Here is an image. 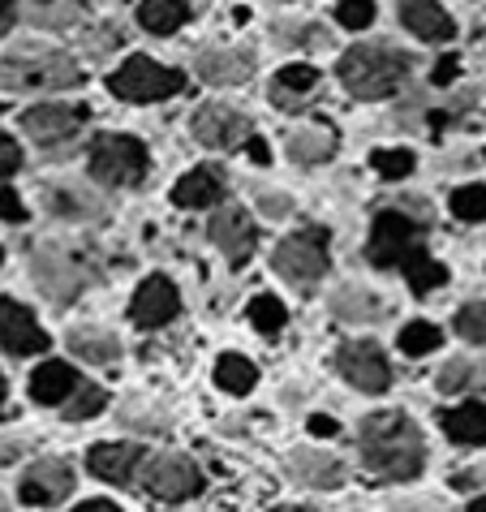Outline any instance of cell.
Masks as SVG:
<instances>
[{
	"label": "cell",
	"mask_w": 486,
	"mask_h": 512,
	"mask_svg": "<svg viewBox=\"0 0 486 512\" xmlns=\"http://www.w3.org/2000/svg\"><path fill=\"white\" fill-rule=\"evenodd\" d=\"M39 5H44V0H39Z\"/></svg>",
	"instance_id": "cell-52"
},
{
	"label": "cell",
	"mask_w": 486,
	"mask_h": 512,
	"mask_svg": "<svg viewBox=\"0 0 486 512\" xmlns=\"http://www.w3.org/2000/svg\"><path fill=\"white\" fill-rule=\"evenodd\" d=\"M289 478L302 482V487H340L345 469H340L336 457H327V452L297 448V452H289Z\"/></svg>",
	"instance_id": "cell-18"
},
{
	"label": "cell",
	"mask_w": 486,
	"mask_h": 512,
	"mask_svg": "<svg viewBox=\"0 0 486 512\" xmlns=\"http://www.w3.org/2000/svg\"><path fill=\"white\" fill-rule=\"evenodd\" d=\"M246 151H250V160H254V164H267V160H271V155H267V142H263V138H250V142H246Z\"/></svg>",
	"instance_id": "cell-44"
},
{
	"label": "cell",
	"mask_w": 486,
	"mask_h": 512,
	"mask_svg": "<svg viewBox=\"0 0 486 512\" xmlns=\"http://www.w3.org/2000/svg\"><path fill=\"white\" fill-rule=\"evenodd\" d=\"M336 366H340V375H345L353 388H362V392H383L388 388V362H383V353L370 345V340H349V345H340L336 349Z\"/></svg>",
	"instance_id": "cell-10"
},
{
	"label": "cell",
	"mask_w": 486,
	"mask_h": 512,
	"mask_svg": "<svg viewBox=\"0 0 486 512\" xmlns=\"http://www.w3.org/2000/svg\"><path fill=\"white\" fill-rule=\"evenodd\" d=\"M439 340H443L439 327H435V323H426V319H418V323H409L405 332H400V349L418 358V353H431V349H439Z\"/></svg>",
	"instance_id": "cell-33"
},
{
	"label": "cell",
	"mask_w": 486,
	"mask_h": 512,
	"mask_svg": "<svg viewBox=\"0 0 486 512\" xmlns=\"http://www.w3.org/2000/svg\"><path fill=\"white\" fill-rule=\"evenodd\" d=\"M250 319H254V327H259L263 336H276L289 315H284V306L276 302V297H254V302H250Z\"/></svg>",
	"instance_id": "cell-34"
},
{
	"label": "cell",
	"mask_w": 486,
	"mask_h": 512,
	"mask_svg": "<svg viewBox=\"0 0 486 512\" xmlns=\"http://www.w3.org/2000/svg\"><path fill=\"white\" fill-rule=\"evenodd\" d=\"M439 392H448V396H478V392H486V362L452 358L439 371Z\"/></svg>",
	"instance_id": "cell-24"
},
{
	"label": "cell",
	"mask_w": 486,
	"mask_h": 512,
	"mask_svg": "<svg viewBox=\"0 0 486 512\" xmlns=\"http://www.w3.org/2000/svg\"><path fill=\"white\" fill-rule=\"evenodd\" d=\"M108 87L117 91L121 99H130V104H155V99H168L185 87V78L177 69H164L147 61V56H134V61H125L117 74L108 78Z\"/></svg>",
	"instance_id": "cell-6"
},
{
	"label": "cell",
	"mask_w": 486,
	"mask_h": 512,
	"mask_svg": "<svg viewBox=\"0 0 486 512\" xmlns=\"http://www.w3.org/2000/svg\"><path fill=\"white\" fill-rule=\"evenodd\" d=\"M259 203H263V211H267V216H289V211H293V203H289V198H276V194H259Z\"/></svg>",
	"instance_id": "cell-40"
},
{
	"label": "cell",
	"mask_w": 486,
	"mask_h": 512,
	"mask_svg": "<svg viewBox=\"0 0 486 512\" xmlns=\"http://www.w3.org/2000/svg\"><path fill=\"white\" fill-rule=\"evenodd\" d=\"M147 147L138 138H125V134H104L95 138L91 147V173L95 181L104 186H138L147 177Z\"/></svg>",
	"instance_id": "cell-4"
},
{
	"label": "cell",
	"mask_w": 486,
	"mask_h": 512,
	"mask_svg": "<svg viewBox=\"0 0 486 512\" xmlns=\"http://www.w3.org/2000/svg\"><path fill=\"white\" fill-rule=\"evenodd\" d=\"M13 26V0H0V35Z\"/></svg>",
	"instance_id": "cell-45"
},
{
	"label": "cell",
	"mask_w": 486,
	"mask_h": 512,
	"mask_svg": "<svg viewBox=\"0 0 486 512\" xmlns=\"http://www.w3.org/2000/svg\"><path fill=\"white\" fill-rule=\"evenodd\" d=\"M142 487L160 500H190V495L203 487V474L190 457H177V452H164V457H151L142 465Z\"/></svg>",
	"instance_id": "cell-8"
},
{
	"label": "cell",
	"mask_w": 486,
	"mask_h": 512,
	"mask_svg": "<svg viewBox=\"0 0 486 512\" xmlns=\"http://www.w3.org/2000/svg\"><path fill=\"white\" fill-rule=\"evenodd\" d=\"M357 444H362V457H366V465L375 469L379 478L405 482V478H418L422 474V461H426L422 431L405 414H396V409L370 414L362 422V435H357Z\"/></svg>",
	"instance_id": "cell-1"
},
{
	"label": "cell",
	"mask_w": 486,
	"mask_h": 512,
	"mask_svg": "<svg viewBox=\"0 0 486 512\" xmlns=\"http://www.w3.org/2000/svg\"><path fill=\"white\" fill-rule=\"evenodd\" d=\"M456 332H461L469 345H482L486 349V302L461 306V315H456Z\"/></svg>",
	"instance_id": "cell-35"
},
{
	"label": "cell",
	"mask_w": 486,
	"mask_h": 512,
	"mask_svg": "<svg viewBox=\"0 0 486 512\" xmlns=\"http://www.w3.org/2000/svg\"><path fill=\"white\" fill-rule=\"evenodd\" d=\"M138 18L155 35H173L185 26V18H190V5H185V0H142Z\"/></svg>",
	"instance_id": "cell-26"
},
{
	"label": "cell",
	"mask_w": 486,
	"mask_h": 512,
	"mask_svg": "<svg viewBox=\"0 0 486 512\" xmlns=\"http://www.w3.org/2000/svg\"><path fill=\"white\" fill-rule=\"evenodd\" d=\"M87 465H91V474L104 482H130L134 469L142 465V452L134 444H99V448H91Z\"/></svg>",
	"instance_id": "cell-20"
},
{
	"label": "cell",
	"mask_w": 486,
	"mask_h": 512,
	"mask_svg": "<svg viewBox=\"0 0 486 512\" xmlns=\"http://www.w3.org/2000/svg\"><path fill=\"white\" fill-rule=\"evenodd\" d=\"M271 99H276L280 108H306L310 99H319V69L314 65H284L276 82H271Z\"/></svg>",
	"instance_id": "cell-16"
},
{
	"label": "cell",
	"mask_w": 486,
	"mask_h": 512,
	"mask_svg": "<svg viewBox=\"0 0 486 512\" xmlns=\"http://www.w3.org/2000/svg\"><path fill=\"white\" fill-rule=\"evenodd\" d=\"M250 134V117L237 112L233 104H203L194 112V138L211 151H228Z\"/></svg>",
	"instance_id": "cell-9"
},
{
	"label": "cell",
	"mask_w": 486,
	"mask_h": 512,
	"mask_svg": "<svg viewBox=\"0 0 486 512\" xmlns=\"http://www.w3.org/2000/svg\"><path fill=\"white\" fill-rule=\"evenodd\" d=\"M400 22L418 39H426V44H443L456 31V22L448 18V9L439 0H400Z\"/></svg>",
	"instance_id": "cell-15"
},
{
	"label": "cell",
	"mask_w": 486,
	"mask_h": 512,
	"mask_svg": "<svg viewBox=\"0 0 486 512\" xmlns=\"http://www.w3.org/2000/svg\"><path fill=\"white\" fill-rule=\"evenodd\" d=\"M452 216L465 224L486 220V186H461L452 190Z\"/></svg>",
	"instance_id": "cell-31"
},
{
	"label": "cell",
	"mask_w": 486,
	"mask_h": 512,
	"mask_svg": "<svg viewBox=\"0 0 486 512\" xmlns=\"http://www.w3.org/2000/svg\"><path fill=\"white\" fill-rule=\"evenodd\" d=\"M370 263L392 272V267H405L413 254H422V224L400 216V211H379L375 229H370Z\"/></svg>",
	"instance_id": "cell-5"
},
{
	"label": "cell",
	"mask_w": 486,
	"mask_h": 512,
	"mask_svg": "<svg viewBox=\"0 0 486 512\" xmlns=\"http://www.w3.org/2000/svg\"><path fill=\"white\" fill-rule=\"evenodd\" d=\"M18 164H22V155L18 147H13L9 138H0V181H5L9 173H18Z\"/></svg>",
	"instance_id": "cell-38"
},
{
	"label": "cell",
	"mask_w": 486,
	"mask_h": 512,
	"mask_svg": "<svg viewBox=\"0 0 486 512\" xmlns=\"http://www.w3.org/2000/svg\"><path fill=\"white\" fill-rule=\"evenodd\" d=\"M332 310H336L340 319H349V323H370V319H383L388 302H383L379 293H370V289L345 284V289H336V293H332Z\"/></svg>",
	"instance_id": "cell-23"
},
{
	"label": "cell",
	"mask_w": 486,
	"mask_h": 512,
	"mask_svg": "<svg viewBox=\"0 0 486 512\" xmlns=\"http://www.w3.org/2000/svg\"><path fill=\"white\" fill-rule=\"evenodd\" d=\"M74 512H121V508H112L108 500H91V504H82V508H74Z\"/></svg>",
	"instance_id": "cell-46"
},
{
	"label": "cell",
	"mask_w": 486,
	"mask_h": 512,
	"mask_svg": "<svg viewBox=\"0 0 486 512\" xmlns=\"http://www.w3.org/2000/svg\"><path fill=\"white\" fill-rule=\"evenodd\" d=\"M74 371H69L65 362H44L39 371L31 375V396L39 405H61L69 392H74Z\"/></svg>",
	"instance_id": "cell-25"
},
{
	"label": "cell",
	"mask_w": 486,
	"mask_h": 512,
	"mask_svg": "<svg viewBox=\"0 0 486 512\" xmlns=\"http://www.w3.org/2000/svg\"><path fill=\"white\" fill-rule=\"evenodd\" d=\"M69 349H74L82 362H99V366H112L121 358V340L108 336V332H91V327H82V332L69 336Z\"/></svg>",
	"instance_id": "cell-28"
},
{
	"label": "cell",
	"mask_w": 486,
	"mask_h": 512,
	"mask_svg": "<svg viewBox=\"0 0 486 512\" xmlns=\"http://www.w3.org/2000/svg\"><path fill=\"white\" fill-rule=\"evenodd\" d=\"M211 241H216L233 263H246L254 250V224L246 220V211H220V216L211 220Z\"/></svg>",
	"instance_id": "cell-19"
},
{
	"label": "cell",
	"mask_w": 486,
	"mask_h": 512,
	"mask_svg": "<svg viewBox=\"0 0 486 512\" xmlns=\"http://www.w3.org/2000/svg\"><path fill=\"white\" fill-rule=\"evenodd\" d=\"M0 263H5V250H0Z\"/></svg>",
	"instance_id": "cell-50"
},
{
	"label": "cell",
	"mask_w": 486,
	"mask_h": 512,
	"mask_svg": "<svg viewBox=\"0 0 486 512\" xmlns=\"http://www.w3.org/2000/svg\"><path fill=\"white\" fill-rule=\"evenodd\" d=\"M310 431L319 435V439H327V435H336V422L327 418V414H314V418H310Z\"/></svg>",
	"instance_id": "cell-42"
},
{
	"label": "cell",
	"mask_w": 486,
	"mask_h": 512,
	"mask_svg": "<svg viewBox=\"0 0 486 512\" xmlns=\"http://www.w3.org/2000/svg\"><path fill=\"white\" fill-rule=\"evenodd\" d=\"M439 422H443V435H448L452 444H465V448L486 444V405H478V401L443 409Z\"/></svg>",
	"instance_id": "cell-21"
},
{
	"label": "cell",
	"mask_w": 486,
	"mask_h": 512,
	"mask_svg": "<svg viewBox=\"0 0 486 512\" xmlns=\"http://www.w3.org/2000/svg\"><path fill=\"white\" fill-rule=\"evenodd\" d=\"M332 151H336V134L327 125H310V130H297L289 138V155L297 164H323Z\"/></svg>",
	"instance_id": "cell-27"
},
{
	"label": "cell",
	"mask_w": 486,
	"mask_h": 512,
	"mask_svg": "<svg viewBox=\"0 0 486 512\" xmlns=\"http://www.w3.org/2000/svg\"><path fill=\"white\" fill-rule=\"evenodd\" d=\"M276 272L293 284H314L327 272V233L323 229H310V233H297L289 241L276 246Z\"/></svg>",
	"instance_id": "cell-7"
},
{
	"label": "cell",
	"mask_w": 486,
	"mask_h": 512,
	"mask_svg": "<svg viewBox=\"0 0 486 512\" xmlns=\"http://www.w3.org/2000/svg\"><path fill=\"white\" fill-rule=\"evenodd\" d=\"M177 289L168 284L164 276H151V280H142L138 284V293H134V302H130V315H134V323H142V327H160V323H168L177 315Z\"/></svg>",
	"instance_id": "cell-14"
},
{
	"label": "cell",
	"mask_w": 486,
	"mask_h": 512,
	"mask_svg": "<svg viewBox=\"0 0 486 512\" xmlns=\"http://www.w3.org/2000/svg\"><path fill=\"white\" fill-rule=\"evenodd\" d=\"M78 65L74 56L52 52V48H13L9 56H0V87L9 91H61L78 87Z\"/></svg>",
	"instance_id": "cell-3"
},
{
	"label": "cell",
	"mask_w": 486,
	"mask_h": 512,
	"mask_svg": "<svg viewBox=\"0 0 486 512\" xmlns=\"http://www.w3.org/2000/svg\"><path fill=\"white\" fill-rule=\"evenodd\" d=\"M216 383L224 392H250L254 383H259V371H254V362H246L241 353H224L216 362Z\"/></svg>",
	"instance_id": "cell-29"
},
{
	"label": "cell",
	"mask_w": 486,
	"mask_h": 512,
	"mask_svg": "<svg viewBox=\"0 0 486 512\" xmlns=\"http://www.w3.org/2000/svg\"><path fill=\"white\" fill-rule=\"evenodd\" d=\"M82 121H87V108H65V104H39L22 117V130L31 134L39 147H61V142H69Z\"/></svg>",
	"instance_id": "cell-11"
},
{
	"label": "cell",
	"mask_w": 486,
	"mask_h": 512,
	"mask_svg": "<svg viewBox=\"0 0 486 512\" xmlns=\"http://www.w3.org/2000/svg\"><path fill=\"white\" fill-rule=\"evenodd\" d=\"M456 69H461L456 65V56H443V61L435 65V87H448V82L456 78Z\"/></svg>",
	"instance_id": "cell-41"
},
{
	"label": "cell",
	"mask_w": 486,
	"mask_h": 512,
	"mask_svg": "<svg viewBox=\"0 0 486 512\" xmlns=\"http://www.w3.org/2000/svg\"><path fill=\"white\" fill-rule=\"evenodd\" d=\"M69 491H74V469H69L65 461H52V457L31 465V474L22 478V500L35 504V508L61 504Z\"/></svg>",
	"instance_id": "cell-13"
},
{
	"label": "cell",
	"mask_w": 486,
	"mask_h": 512,
	"mask_svg": "<svg viewBox=\"0 0 486 512\" xmlns=\"http://www.w3.org/2000/svg\"><path fill=\"white\" fill-rule=\"evenodd\" d=\"M0 112H5V104H0Z\"/></svg>",
	"instance_id": "cell-51"
},
{
	"label": "cell",
	"mask_w": 486,
	"mask_h": 512,
	"mask_svg": "<svg viewBox=\"0 0 486 512\" xmlns=\"http://www.w3.org/2000/svg\"><path fill=\"white\" fill-rule=\"evenodd\" d=\"M104 409V388H95V383H74V396L65 401V418L78 422V418H91Z\"/></svg>",
	"instance_id": "cell-32"
},
{
	"label": "cell",
	"mask_w": 486,
	"mask_h": 512,
	"mask_svg": "<svg viewBox=\"0 0 486 512\" xmlns=\"http://www.w3.org/2000/svg\"><path fill=\"white\" fill-rule=\"evenodd\" d=\"M22 216H26L22 198L13 194V190H5V194H0V220H22Z\"/></svg>",
	"instance_id": "cell-39"
},
{
	"label": "cell",
	"mask_w": 486,
	"mask_h": 512,
	"mask_svg": "<svg viewBox=\"0 0 486 512\" xmlns=\"http://www.w3.org/2000/svg\"><path fill=\"white\" fill-rule=\"evenodd\" d=\"M276 512H306V508H276Z\"/></svg>",
	"instance_id": "cell-48"
},
{
	"label": "cell",
	"mask_w": 486,
	"mask_h": 512,
	"mask_svg": "<svg viewBox=\"0 0 486 512\" xmlns=\"http://www.w3.org/2000/svg\"><path fill=\"white\" fill-rule=\"evenodd\" d=\"M224 198V177L211 173V168H194V173H185L173 190V203L181 207H211Z\"/></svg>",
	"instance_id": "cell-22"
},
{
	"label": "cell",
	"mask_w": 486,
	"mask_h": 512,
	"mask_svg": "<svg viewBox=\"0 0 486 512\" xmlns=\"http://www.w3.org/2000/svg\"><path fill=\"white\" fill-rule=\"evenodd\" d=\"M336 18H340V26H349V31H362V26H370V18H375V5H370V0H340Z\"/></svg>",
	"instance_id": "cell-37"
},
{
	"label": "cell",
	"mask_w": 486,
	"mask_h": 512,
	"mask_svg": "<svg viewBox=\"0 0 486 512\" xmlns=\"http://www.w3.org/2000/svg\"><path fill=\"white\" fill-rule=\"evenodd\" d=\"M0 345H5L9 353H18V358L48 349V336H44V327L35 323V315L26 306L9 302L5 293H0Z\"/></svg>",
	"instance_id": "cell-12"
},
{
	"label": "cell",
	"mask_w": 486,
	"mask_h": 512,
	"mask_svg": "<svg viewBox=\"0 0 486 512\" xmlns=\"http://www.w3.org/2000/svg\"><path fill=\"white\" fill-rule=\"evenodd\" d=\"M0 401H5V379H0Z\"/></svg>",
	"instance_id": "cell-49"
},
{
	"label": "cell",
	"mask_w": 486,
	"mask_h": 512,
	"mask_svg": "<svg viewBox=\"0 0 486 512\" xmlns=\"http://www.w3.org/2000/svg\"><path fill=\"white\" fill-rule=\"evenodd\" d=\"M409 78V56L392 44H362L340 56V82L357 99H383Z\"/></svg>",
	"instance_id": "cell-2"
},
{
	"label": "cell",
	"mask_w": 486,
	"mask_h": 512,
	"mask_svg": "<svg viewBox=\"0 0 486 512\" xmlns=\"http://www.w3.org/2000/svg\"><path fill=\"white\" fill-rule=\"evenodd\" d=\"M405 276L413 284V293H435L443 280H448V272H443V263H435L431 254H413V259L405 263Z\"/></svg>",
	"instance_id": "cell-30"
},
{
	"label": "cell",
	"mask_w": 486,
	"mask_h": 512,
	"mask_svg": "<svg viewBox=\"0 0 486 512\" xmlns=\"http://www.w3.org/2000/svg\"><path fill=\"white\" fill-rule=\"evenodd\" d=\"M469 512H486V495H478V500L469 504Z\"/></svg>",
	"instance_id": "cell-47"
},
{
	"label": "cell",
	"mask_w": 486,
	"mask_h": 512,
	"mask_svg": "<svg viewBox=\"0 0 486 512\" xmlns=\"http://www.w3.org/2000/svg\"><path fill=\"white\" fill-rule=\"evenodd\" d=\"M22 457V444H13V439L0 435V465H9V461H18Z\"/></svg>",
	"instance_id": "cell-43"
},
{
	"label": "cell",
	"mask_w": 486,
	"mask_h": 512,
	"mask_svg": "<svg viewBox=\"0 0 486 512\" xmlns=\"http://www.w3.org/2000/svg\"><path fill=\"white\" fill-rule=\"evenodd\" d=\"M375 173L379 177H388V181H400V177H409L413 173V155L409 151H375Z\"/></svg>",
	"instance_id": "cell-36"
},
{
	"label": "cell",
	"mask_w": 486,
	"mask_h": 512,
	"mask_svg": "<svg viewBox=\"0 0 486 512\" xmlns=\"http://www.w3.org/2000/svg\"><path fill=\"white\" fill-rule=\"evenodd\" d=\"M250 52H237V48H207L198 52V74H203L211 87H237V82L250 78Z\"/></svg>",
	"instance_id": "cell-17"
}]
</instances>
